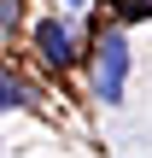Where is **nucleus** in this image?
<instances>
[{
    "label": "nucleus",
    "instance_id": "nucleus-2",
    "mask_svg": "<svg viewBox=\"0 0 152 158\" xmlns=\"http://www.w3.org/2000/svg\"><path fill=\"white\" fill-rule=\"evenodd\" d=\"M35 53H41L47 64L64 70V64L76 59V35H70V23H64V18H41V23H35Z\"/></svg>",
    "mask_w": 152,
    "mask_h": 158
},
{
    "label": "nucleus",
    "instance_id": "nucleus-3",
    "mask_svg": "<svg viewBox=\"0 0 152 158\" xmlns=\"http://www.w3.org/2000/svg\"><path fill=\"white\" fill-rule=\"evenodd\" d=\"M18 23V0H0V29H12Z\"/></svg>",
    "mask_w": 152,
    "mask_h": 158
},
{
    "label": "nucleus",
    "instance_id": "nucleus-5",
    "mask_svg": "<svg viewBox=\"0 0 152 158\" xmlns=\"http://www.w3.org/2000/svg\"><path fill=\"white\" fill-rule=\"evenodd\" d=\"M64 6H88V0H64Z\"/></svg>",
    "mask_w": 152,
    "mask_h": 158
},
{
    "label": "nucleus",
    "instance_id": "nucleus-1",
    "mask_svg": "<svg viewBox=\"0 0 152 158\" xmlns=\"http://www.w3.org/2000/svg\"><path fill=\"white\" fill-rule=\"evenodd\" d=\"M123 88H129V35L105 29L100 35V59H94V100L100 106H123Z\"/></svg>",
    "mask_w": 152,
    "mask_h": 158
},
{
    "label": "nucleus",
    "instance_id": "nucleus-4",
    "mask_svg": "<svg viewBox=\"0 0 152 158\" xmlns=\"http://www.w3.org/2000/svg\"><path fill=\"white\" fill-rule=\"evenodd\" d=\"M6 106H18V88H12V82L0 76V111H6Z\"/></svg>",
    "mask_w": 152,
    "mask_h": 158
}]
</instances>
